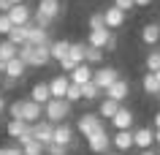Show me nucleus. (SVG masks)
<instances>
[{
  "label": "nucleus",
  "mask_w": 160,
  "mask_h": 155,
  "mask_svg": "<svg viewBox=\"0 0 160 155\" xmlns=\"http://www.w3.org/2000/svg\"><path fill=\"white\" fill-rule=\"evenodd\" d=\"M17 57L27 68H43V65L52 63V52H49V46H30V44H25V46H19Z\"/></svg>",
  "instance_id": "1"
},
{
  "label": "nucleus",
  "mask_w": 160,
  "mask_h": 155,
  "mask_svg": "<svg viewBox=\"0 0 160 155\" xmlns=\"http://www.w3.org/2000/svg\"><path fill=\"white\" fill-rule=\"evenodd\" d=\"M71 112H73V106H71L68 101H57V98H52V101L43 106V120H49L52 125H60V122H68Z\"/></svg>",
  "instance_id": "2"
},
{
  "label": "nucleus",
  "mask_w": 160,
  "mask_h": 155,
  "mask_svg": "<svg viewBox=\"0 0 160 155\" xmlns=\"http://www.w3.org/2000/svg\"><path fill=\"white\" fill-rule=\"evenodd\" d=\"M87 46H92V49H117V35L111 33L109 27H101V30H90V35H87Z\"/></svg>",
  "instance_id": "3"
},
{
  "label": "nucleus",
  "mask_w": 160,
  "mask_h": 155,
  "mask_svg": "<svg viewBox=\"0 0 160 155\" xmlns=\"http://www.w3.org/2000/svg\"><path fill=\"white\" fill-rule=\"evenodd\" d=\"M117 79H122L119 76V71L114 68V65H98V68H92V85L101 90V93H106Z\"/></svg>",
  "instance_id": "4"
},
{
  "label": "nucleus",
  "mask_w": 160,
  "mask_h": 155,
  "mask_svg": "<svg viewBox=\"0 0 160 155\" xmlns=\"http://www.w3.org/2000/svg\"><path fill=\"white\" fill-rule=\"evenodd\" d=\"M76 131L87 139L92 133H98V131H103V120L95 112H84V114H79V120H76Z\"/></svg>",
  "instance_id": "5"
},
{
  "label": "nucleus",
  "mask_w": 160,
  "mask_h": 155,
  "mask_svg": "<svg viewBox=\"0 0 160 155\" xmlns=\"http://www.w3.org/2000/svg\"><path fill=\"white\" fill-rule=\"evenodd\" d=\"M111 125H114V131H133V125H136V112L133 109H128L125 103L117 109V114L111 117Z\"/></svg>",
  "instance_id": "6"
},
{
  "label": "nucleus",
  "mask_w": 160,
  "mask_h": 155,
  "mask_svg": "<svg viewBox=\"0 0 160 155\" xmlns=\"http://www.w3.org/2000/svg\"><path fill=\"white\" fill-rule=\"evenodd\" d=\"M52 142H57V144H65V147H71V152L76 150V131H73V125L71 122H60V125H54V139Z\"/></svg>",
  "instance_id": "7"
},
{
  "label": "nucleus",
  "mask_w": 160,
  "mask_h": 155,
  "mask_svg": "<svg viewBox=\"0 0 160 155\" xmlns=\"http://www.w3.org/2000/svg\"><path fill=\"white\" fill-rule=\"evenodd\" d=\"M33 6H27V3H22V6H11L8 11V19H11V25L14 27H25L33 22Z\"/></svg>",
  "instance_id": "8"
},
{
  "label": "nucleus",
  "mask_w": 160,
  "mask_h": 155,
  "mask_svg": "<svg viewBox=\"0 0 160 155\" xmlns=\"http://www.w3.org/2000/svg\"><path fill=\"white\" fill-rule=\"evenodd\" d=\"M25 33H27V44L30 46H52V35L49 30H41L38 25H25Z\"/></svg>",
  "instance_id": "9"
},
{
  "label": "nucleus",
  "mask_w": 160,
  "mask_h": 155,
  "mask_svg": "<svg viewBox=\"0 0 160 155\" xmlns=\"http://www.w3.org/2000/svg\"><path fill=\"white\" fill-rule=\"evenodd\" d=\"M33 14L54 25V19L60 17V0H38V6H35V11H33Z\"/></svg>",
  "instance_id": "10"
},
{
  "label": "nucleus",
  "mask_w": 160,
  "mask_h": 155,
  "mask_svg": "<svg viewBox=\"0 0 160 155\" xmlns=\"http://www.w3.org/2000/svg\"><path fill=\"white\" fill-rule=\"evenodd\" d=\"M103 98H111V101H117V103H125L128 98H130V82H128V79H117V82L103 93Z\"/></svg>",
  "instance_id": "11"
},
{
  "label": "nucleus",
  "mask_w": 160,
  "mask_h": 155,
  "mask_svg": "<svg viewBox=\"0 0 160 155\" xmlns=\"http://www.w3.org/2000/svg\"><path fill=\"white\" fill-rule=\"evenodd\" d=\"M87 147H90V152H95V155L109 152V147H111V136L106 133V128L98 131V133H92V136H87Z\"/></svg>",
  "instance_id": "12"
},
{
  "label": "nucleus",
  "mask_w": 160,
  "mask_h": 155,
  "mask_svg": "<svg viewBox=\"0 0 160 155\" xmlns=\"http://www.w3.org/2000/svg\"><path fill=\"white\" fill-rule=\"evenodd\" d=\"M152 144H155V131L147 128V125H141V128H133V147L141 152V150H152Z\"/></svg>",
  "instance_id": "13"
},
{
  "label": "nucleus",
  "mask_w": 160,
  "mask_h": 155,
  "mask_svg": "<svg viewBox=\"0 0 160 155\" xmlns=\"http://www.w3.org/2000/svg\"><path fill=\"white\" fill-rule=\"evenodd\" d=\"M49 95L52 98H57V101H65V93H68V85H71V79L68 74H57V76H52L49 82Z\"/></svg>",
  "instance_id": "14"
},
{
  "label": "nucleus",
  "mask_w": 160,
  "mask_h": 155,
  "mask_svg": "<svg viewBox=\"0 0 160 155\" xmlns=\"http://www.w3.org/2000/svg\"><path fill=\"white\" fill-rule=\"evenodd\" d=\"M125 11H119L117 6H109V8H103V25L109 27L111 33H114V30H119V27L125 25Z\"/></svg>",
  "instance_id": "15"
},
{
  "label": "nucleus",
  "mask_w": 160,
  "mask_h": 155,
  "mask_svg": "<svg viewBox=\"0 0 160 155\" xmlns=\"http://www.w3.org/2000/svg\"><path fill=\"white\" fill-rule=\"evenodd\" d=\"M22 120H25L27 125H35L38 120H43V106L35 103V101H30V98H25V103H22Z\"/></svg>",
  "instance_id": "16"
},
{
  "label": "nucleus",
  "mask_w": 160,
  "mask_h": 155,
  "mask_svg": "<svg viewBox=\"0 0 160 155\" xmlns=\"http://www.w3.org/2000/svg\"><path fill=\"white\" fill-rule=\"evenodd\" d=\"M111 147L117 150V152L128 155L133 150V131H114V136H111Z\"/></svg>",
  "instance_id": "17"
},
{
  "label": "nucleus",
  "mask_w": 160,
  "mask_h": 155,
  "mask_svg": "<svg viewBox=\"0 0 160 155\" xmlns=\"http://www.w3.org/2000/svg\"><path fill=\"white\" fill-rule=\"evenodd\" d=\"M33 136H35V142H41L43 147L52 144V139H54V125H52L49 120H38L33 125Z\"/></svg>",
  "instance_id": "18"
},
{
  "label": "nucleus",
  "mask_w": 160,
  "mask_h": 155,
  "mask_svg": "<svg viewBox=\"0 0 160 155\" xmlns=\"http://www.w3.org/2000/svg\"><path fill=\"white\" fill-rule=\"evenodd\" d=\"M25 74H27V65L19 60V57L8 60V63H6V71H3V76H6V79H14V82L25 79Z\"/></svg>",
  "instance_id": "19"
},
{
  "label": "nucleus",
  "mask_w": 160,
  "mask_h": 155,
  "mask_svg": "<svg viewBox=\"0 0 160 155\" xmlns=\"http://www.w3.org/2000/svg\"><path fill=\"white\" fill-rule=\"evenodd\" d=\"M141 41L147 46H158L160 44V22H147L141 27Z\"/></svg>",
  "instance_id": "20"
},
{
  "label": "nucleus",
  "mask_w": 160,
  "mask_h": 155,
  "mask_svg": "<svg viewBox=\"0 0 160 155\" xmlns=\"http://www.w3.org/2000/svg\"><path fill=\"white\" fill-rule=\"evenodd\" d=\"M68 79H71L73 85L82 87V85H87V82H92V68H90L87 63H82V65H76V68L68 74Z\"/></svg>",
  "instance_id": "21"
},
{
  "label": "nucleus",
  "mask_w": 160,
  "mask_h": 155,
  "mask_svg": "<svg viewBox=\"0 0 160 155\" xmlns=\"http://www.w3.org/2000/svg\"><path fill=\"white\" fill-rule=\"evenodd\" d=\"M30 101H35V103H41V106H46V103L52 101L49 85H46V82H35V85L30 87Z\"/></svg>",
  "instance_id": "22"
},
{
  "label": "nucleus",
  "mask_w": 160,
  "mask_h": 155,
  "mask_svg": "<svg viewBox=\"0 0 160 155\" xmlns=\"http://www.w3.org/2000/svg\"><path fill=\"white\" fill-rule=\"evenodd\" d=\"M122 106V103H117V101H111V98H101V103H98V117L101 120H111L114 114H117V109Z\"/></svg>",
  "instance_id": "23"
},
{
  "label": "nucleus",
  "mask_w": 160,
  "mask_h": 155,
  "mask_svg": "<svg viewBox=\"0 0 160 155\" xmlns=\"http://www.w3.org/2000/svg\"><path fill=\"white\" fill-rule=\"evenodd\" d=\"M68 49H71V41H65V38H60V41H52L49 52H52V60H65L68 57Z\"/></svg>",
  "instance_id": "24"
},
{
  "label": "nucleus",
  "mask_w": 160,
  "mask_h": 155,
  "mask_svg": "<svg viewBox=\"0 0 160 155\" xmlns=\"http://www.w3.org/2000/svg\"><path fill=\"white\" fill-rule=\"evenodd\" d=\"M27 128H30V125L22 122V120H8V122H6V133H8V139H14V142H17Z\"/></svg>",
  "instance_id": "25"
},
{
  "label": "nucleus",
  "mask_w": 160,
  "mask_h": 155,
  "mask_svg": "<svg viewBox=\"0 0 160 155\" xmlns=\"http://www.w3.org/2000/svg\"><path fill=\"white\" fill-rule=\"evenodd\" d=\"M84 52H87V44H71L68 60L73 63V65H82V63H84Z\"/></svg>",
  "instance_id": "26"
},
{
  "label": "nucleus",
  "mask_w": 160,
  "mask_h": 155,
  "mask_svg": "<svg viewBox=\"0 0 160 155\" xmlns=\"http://www.w3.org/2000/svg\"><path fill=\"white\" fill-rule=\"evenodd\" d=\"M144 71H147V74L160 71V49H152L149 54H147V60H144Z\"/></svg>",
  "instance_id": "27"
},
{
  "label": "nucleus",
  "mask_w": 160,
  "mask_h": 155,
  "mask_svg": "<svg viewBox=\"0 0 160 155\" xmlns=\"http://www.w3.org/2000/svg\"><path fill=\"white\" fill-rule=\"evenodd\" d=\"M103 54L106 52H101V49H92V46H87V52H84V63L92 68V65H103Z\"/></svg>",
  "instance_id": "28"
},
{
  "label": "nucleus",
  "mask_w": 160,
  "mask_h": 155,
  "mask_svg": "<svg viewBox=\"0 0 160 155\" xmlns=\"http://www.w3.org/2000/svg\"><path fill=\"white\" fill-rule=\"evenodd\" d=\"M17 52H19V46H14L8 38H3V41H0V57H3L6 63L14 60V57H17Z\"/></svg>",
  "instance_id": "29"
},
{
  "label": "nucleus",
  "mask_w": 160,
  "mask_h": 155,
  "mask_svg": "<svg viewBox=\"0 0 160 155\" xmlns=\"http://www.w3.org/2000/svg\"><path fill=\"white\" fill-rule=\"evenodd\" d=\"M98 98H103V93L92 85V82L82 85V101H98Z\"/></svg>",
  "instance_id": "30"
},
{
  "label": "nucleus",
  "mask_w": 160,
  "mask_h": 155,
  "mask_svg": "<svg viewBox=\"0 0 160 155\" xmlns=\"http://www.w3.org/2000/svg\"><path fill=\"white\" fill-rule=\"evenodd\" d=\"M141 87H144V93H147V95H158L160 85H158V79H155V74H144Z\"/></svg>",
  "instance_id": "31"
},
{
  "label": "nucleus",
  "mask_w": 160,
  "mask_h": 155,
  "mask_svg": "<svg viewBox=\"0 0 160 155\" xmlns=\"http://www.w3.org/2000/svg\"><path fill=\"white\" fill-rule=\"evenodd\" d=\"M6 38H8L14 46H25V44H27V33H25V27H14V30L6 35Z\"/></svg>",
  "instance_id": "32"
},
{
  "label": "nucleus",
  "mask_w": 160,
  "mask_h": 155,
  "mask_svg": "<svg viewBox=\"0 0 160 155\" xmlns=\"http://www.w3.org/2000/svg\"><path fill=\"white\" fill-rule=\"evenodd\" d=\"M22 103H25V98H19V101H11L6 109H8V117L11 120H22ZM25 122V120H22Z\"/></svg>",
  "instance_id": "33"
},
{
  "label": "nucleus",
  "mask_w": 160,
  "mask_h": 155,
  "mask_svg": "<svg viewBox=\"0 0 160 155\" xmlns=\"http://www.w3.org/2000/svg\"><path fill=\"white\" fill-rule=\"evenodd\" d=\"M43 152H46V155H71V147L52 142V144H46V147H43Z\"/></svg>",
  "instance_id": "34"
},
{
  "label": "nucleus",
  "mask_w": 160,
  "mask_h": 155,
  "mask_svg": "<svg viewBox=\"0 0 160 155\" xmlns=\"http://www.w3.org/2000/svg\"><path fill=\"white\" fill-rule=\"evenodd\" d=\"M65 101L71 103V106H73L76 101H82V87H79V85H73V82H71V85H68V93H65Z\"/></svg>",
  "instance_id": "35"
},
{
  "label": "nucleus",
  "mask_w": 160,
  "mask_h": 155,
  "mask_svg": "<svg viewBox=\"0 0 160 155\" xmlns=\"http://www.w3.org/2000/svg\"><path fill=\"white\" fill-rule=\"evenodd\" d=\"M87 25H90V30H101V27H106V25H103V11H92L90 19H87Z\"/></svg>",
  "instance_id": "36"
},
{
  "label": "nucleus",
  "mask_w": 160,
  "mask_h": 155,
  "mask_svg": "<svg viewBox=\"0 0 160 155\" xmlns=\"http://www.w3.org/2000/svg\"><path fill=\"white\" fill-rule=\"evenodd\" d=\"M22 152H25V155H43V144L33 139V142H27V144L22 147Z\"/></svg>",
  "instance_id": "37"
},
{
  "label": "nucleus",
  "mask_w": 160,
  "mask_h": 155,
  "mask_svg": "<svg viewBox=\"0 0 160 155\" xmlns=\"http://www.w3.org/2000/svg\"><path fill=\"white\" fill-rule=\"evenodd\" d=\"M11 30H14V25H11L8 14H0V35H8Z\"/></svg>",
  "instance_id": "38"
},
{
  "label": "nucleus",
  "mask_w": 160,
  "mask_h": 155,
  "mask_svg": "<svg viewBox=\"0 0 160 155\" xmlns=\"http://www.w3.org/2000/svg\"><path fill=\"white\" fill-rule=\"evenodd\" d=\"M111 6H117V8H119V11H125V14H128L130 8H136V6H133V0H114Z\"/></svg>",
  "instance_id": "39"
},
{
  "label": "nucleus",
  "mask_w": 160,
  "mask_h": 155,
  "mask_svg": "<svg viewBox=\"0 0 160 155\" xmlns=\"http://www.w3.org/2000/svg\"><path fill=\"white\" fill-rule=\"evenodd\" d=\"M0 155H25V152H22V147L11 144V147H0Z\"/></svg>",
  "instance_id": "40"
},
{
  "label": "nucleus",
  "mask_w": 160,
  "mask_h": 155,
  "mask_svg": "<svg viewBox=\"0 0 160 155\" xmlns=\"http://www.w3.org/2000/svg\"><path fill=\"white\" fill-rule=\"evenodd\" d=\"M152 131H160V109L155 112V117H152Z\"/></svg>",
  "instance_id": "41"
},
{
  "label": "nucleus",
  "mask_w": 160,
  "mask_h": 155,
  "mask_svg": "<svg viewBox=\"0 0 160 155\" xmlns=\"http://www.w3.org/2000/svg\"><path fill=\"white\" fill-rule=\"evenodd\" d=\"M155 0H133V6L136 8H147V6H152Z\"/></svg>",
  "instance_id": "42"
},
{
  "label": "nucleus",
  "mask_w": 160,
  "mask_h": 155,
  "mask_svg": "<svg viewBox=\"0 0 160 155\" xmlns=\"http://www.w3.org/2000/svg\"><path fill=\"white\" fill-rule=\"evenodd\" d=\"M11 11V3L8 0H0V14H8Z\"/></svg>",
  "instance_id": "43"
},
{
  "label": "nucleus",
  "mask_w": 160,
  "mask_h": 155,
  "mask_svg": "<svg viewBox=\"0 0 160 155\" xmlns=\"http://www.w3.org/2000/svg\"><path fill=\"white\" fill-rule=\"evenodd\" d=\"M3 87H6V90H11V87H17V82H14V79H6V76H3Z\"/></svg>",
  "instance_id": "44"
},
{
  "label": "nucleus",
  "mask_w": 160,
  "mask_h": 155,
  "mask_svg": "<svg viewBox=\"0 0 160 155\" xmlns=\"http://www.w3.org/2000/svg\"><path fill=\"white\" fill-rule=\"evenodd\" d=\"M6 106H8V103H6V95H3V93H0V114H3V112H6Z\"/></svg>",
  "instance_id": "45"
},
{
  "label": "nucleus",
  "mask_w": 160,
  "mask_h": 155,
  "mask_svg": "<svg viewBox=\"0 0 160 155\" xmlns=\"http://www.w3.org/2000/svg\"><path fill=\"white\" fill-rule=\"evenodd\" d=\"M138 155H158V152H155V150H141Z\"/></svg>",
  "instance_id": "46"
},
{
  "label": "nucleus",
  "mask_w": 160,
  "mask_h": 155,
  "mask_svg": "<svg viewBox=\"0 0 160 155\" xmlns=\"http://www.w3.org/2000/svg\"><path fill=\"white\" fill-rule=\"evenodd\" d=\"M3 71H6V60L0 57V76H3Z\"/></svg>",
  "instance_id": "47"
},
{
  "label": "nucleus",
  "mask_w": 160,
  "mask_h": 155,
  "mask_svg": "<svg viewBox=\"0 0 160 155\" xmlns=\"http://www.w3.org/2000/svg\"><path fill=\"white\" fill-rule=\"evenodd\" d=\"M11 6H22V3H27V0H8Z\"/></svg>",
  "instance_id": "48"
},
{
  "label": "nucleus",
  "mask_w": 160,
  "mask_h": 155,
  "mask_svg": "<svg viewBox=\"0 0 160 155\" xmlns=\"http://www.w3.org/2000/svg\"><path fill=\"white\" fill-rule=\"evenodd\" d=\"M155 144L160 147V131H155Z\"/></svg>",
  "instance_id": "49"
},
{
  "label": "nucleus",
  "mask_w": 160,
  "mask_h": 155,
  "mask_svg": "<svg viewBox=\"0 0 160 155\" xmlns=\"http://www.w3.org/2000/svg\"><path fill=\"white\" fill-rule=\"evenodd\" d=\"M155 79H158V85H160V71H155Z\"/></svg>",
  "instance_id": "50"
},
{
  "label": "nucleus",
  "mask_w": 160,
  "mask_h": 155,
  "mask_svg": "<svg viewBox=\"0 0 160 155\" xmlns=\"http://www.w3.org/2000/svg\"><path fill=\"white\" fill-rule=\"evenodd\" d=\"M155 101H158V106H160V90H158V95H155Z\"/></svg>",
  "instance_id": "51"
},
{
  "label": "nucleus",
  "mask_w": 160,
  "mask_h": 155,
  "mask_svg": "<svg viewBox=\"0 0 160 155\" xmlns=\"http://www.w3.org/2000/svg\"><path fill=\"white\" fill-rule=\"evenodd\" d=\"M109 155H122V152H109Z\"/></svg>",
  "instance_id": "52"
},
{
  "label": "nucleus",
  "mask_w": 160,
  "mask_h": 155,
  "mask_svg": "<svg viewBox=\"0 0 160 155\" xmlns=\"http://www.w3.org/2000/svg\"><path fill=\"white\" fill-rule=\"evenodd\" d=\"M111 3H114V0H111Z\"/></svg>",
  "instance_id": "53"
},
{
  "label": "nucleus",
  "mask_w": 160,
  "mask_h": 155,
  "mask_svg": "<svg viewBox=\"0 0 160 155\" xmlns=\"http://www.w3.org/2000/svg\"><path fill=\"white\" fill-rule=\"evenodd\" d=\"M43 155H46V152H43Z\"/></svg>",
  "instance_id": "54"
}]
</instances>
